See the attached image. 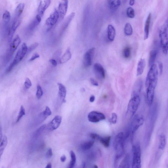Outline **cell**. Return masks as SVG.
<instances>
[{
	"label": "cell",
	"mask_w": 168,
	"mask_h": 168,
	"mask_svg": "<svg viewBox=\"0 0 168 168\" xmlns=\"http://www.w3.org/2000/svg\"><path fill=\"white\" fill-rule=\"evenodd\" d=\"M158 53V51L157 50H152L150 52L148 61L149 66L151 67L154 64V63Z\"/></svg>",
	"instance_id": "4316f807"
},
{
	"label": "cell",
	"mask_w": 168,
	"mask_h": 168,
	"mask_svg": "<svg viewBox=\"0 0 168 168\" xmlns=\"http://www.w3.org/2000/svg\"><path fill=\"white\" fill-rule=\"evenodd\" d=\"M52 114V112L49 107H46L44 111L40 114V121L43 122Z\"/></svg>",
	"instance_id": "f1b7e54d"
},
{
	"label": "cell",
	"mask_w": 168,
	"mask_h": 168,
	"mask_svg": "<svg viewBox=\"0 0 168 168\" xmlns=\"http://www.w3.org/2000/svg\"><path fill=\"white\" fill-rule=\"evenodd\" d=\"M111 137L108 136L104 137H101L99 141L103 145V146L106 148H108L110 145V141H111Z\"/></svg>",
	"instance_id": "836d02e7"
},
{
	"label": "cell",
	"mask_w": 168,
	"mask_h": 168,
	"mask_svg": "<svg viewBox=\"0 0 168 168\" xmlns=\"http://www.w3.org/2000/svg\"><path fill=\"white\" fill-rule=\"evenodd\" d=\"M168 22H167V24H168V21H167Z\"/></svg>",
	"instance_id": "94428289"
},
{
	"label": "cell",
	"mask_w": 168,
	"mask_h": 168,
	"mask_svg": "<svg viewBox=\"0 0 168 168\" xmlns=\"http://www.w3.org/2000/svg\"><path fill=\"white\" fill-rule=\"evenodd\" d=\"M132 168H141V149L140 144L137 143L132 147Z\"/></svg>",
	"instance_id": "277c9868"
},
{
	"label": "cell",
	"mask_w": 168,
	"mask_h": 168,
	"mask_svg": "<svg viewBox=\"0 0 168 168\" xmlns=\"http://www.w3.org/2000/svg\"><path fill=\"white\" fill-rule=\"evenodd\" d=\"M116 35V31L113 26L110 25L107 27V37L108 40L112 42L114 40Z\"/></svg>",
	"instance_id": "cb8c5ba5"
},
{
	"label": "cell",
	"mask_w": 168,
	"mask_h": 168,
	"mask_svg": "<svg viewBox=\"0 0 168 168\" xmlns=\"http://www.w3.org/2000/svg\"><path fill=\"white\" fill-rule=\"evenodd\" d=\"M126 14L127 16L130 18H133L135 16V12L134 9L131 7L127 9Z\"/></svg>",
	"instance_id": "f35d334b"
},
{
	"label": "cell",
	"mask_w": 168,
	"mask_h": 168,
	"mask_svg": "<svg viewBox=\"0 0 168 168\" xmlns=\"http://www.w3.org/2000/svg\"><path fill=\"white\" fill-rule=\"evenodd\" d=\"M90 136V137L93 139L99 141L101 137L99 135L94 133H91Z\"/></svg>",
	"instance_id": "f6af8a7d"
},
{
	"label": "cell",
	"mask_w": 168,
	"mask_h": 168,
	"mask_svg": "<svg viewBox=\"0 0 168 168\" xmlns=\"http://www.w3.org/2000/svg\"><path fill=\"white\" fill-rule=\"evenodd\" d=\"M43 91L41 87L39 85H38L37 87L36 94L37 98L38 99H39L41 98L43 96Z\"/></svg>",
	"instance_id": "60d3db41"
},
{
	"label": "cell",
	"mask_w": 168,
	"mask_h": 168,
	"mask_svg": "<svg viewBox=\"0 0 168 168\" xmlns=\"http://www.w3.org/2000/svg\"><path fill=\"white\" fill-rule=\"evenodd\" d=\"M158 71L157 65L150 67L146 81V99L149 106L152 105L154 96L155 90L158 80Z\"/></svg>",
	"instance_id": "6da1fadb"
},
{
	"label": "cell",
	"mask_w": 168,
	"mask_h": 168,
	"mask_svg": "<svg viewBox=\"0 0 168 168\" xmlns=\"http://www.w3.org/2000/svg\"><path fill=\"white\" fill-rule=\"evenodd\" d=\"M85 164L84 163L82 165V166L80 168H85Z\"/></svg>",
	"instance_id": "6f0895ef"
},
{
	"label": "cell",
	"mask_w": 168,
	"mask_h": 168,
	"mask_svg": "<svg viewBox=\"0 0 168 168\" xmlns=\"http://www.w3.org/2000/svg\"><path fill=\"white\" fill-rule=\"evenodd\" d=\"M75 15V13L72 12L67 16L65 21L64 22L62 27L61 31V34H62L66 30V29L74 18Z\"/></svg>",
	"instance_id": "7402d4cb"
},
{
	"label": "cell",
	"mask_w": 168,
	"mask_h": 168,
	"mask_svg": "<svg viewBox=\"0 0 168 168\" xmlns=\"http://www.w3.org/2000/svg\"><path fill=\"white\" fill-rule=\"evenodd\" d=\"M20 24V20H13L12 25L8 32V39L9 43L11 42L12 40L14 34H15L16 29L19 26Z\"/></svg>",
	"instance_id": "5bb4252c"
},
{
	"label": "cell",
	"mask_w": 168,
	"mask_h": 168,
	"mask_svg": "<svg viewBox=\"0 0 168 168\" xmlns=\"http://www.w3.org/2000/svg\"><path fill=\"white\" fill-rule=\"evenodd\" d=\"M125 34L126 36H129L132 35L133 32V28L131 25L129 23L126 24L124 29Z\"/></svg>",
	"instance_id": "e575fe53"
},
{
	"label": "cell",
	"mask_w": 168,
	"mask_h": 168,
	"mask_svg": "<svg viewBox=\"0 0 168 168\" xmlns=\"http://www.w3.org/2000/svg\"><path fill=\"white\" fill-rule=\"evenodd\" d=\"M2 128L1 126V128H0V140H1V141L2 139Z\"/></svg>",
	"instance_id": "db71d44e"
},
{
	"label": "cell",
	"mask_w": 168,
	"mask_h": 168,
	"mask_svg": "<svg viewBox=\"0 0 168 168\" xmlns=\"http://www.w3.org/2000/svg\"><path fill=\"white\" fill-rule=\"evenodd\" d=\"M109 7L112 12H115L120 7L121 4V1L116 0H111L108 1Z\"/></svg>",
	"instance_id": "44dd1931"
},
{
	"label": "cell",
	"mask_w": 168,
	"mask_h": 168,
	"mask_svg": "<svg viewBox=\"0 0 168 168\" xmlns=\"http://www.w3.org/2000/svg\"><path fill=\"white\" fill-rule=\"evenodd\" d=\"M46 155L48 158H50L52 157V156L53 155L52 150V148H49L48 149Z\"/></svg>",
	"instance_id": "c3c4849f"
},
{
	"label": "cell",
	"mask_w": 168,
	"mask_h": 168,
	"mask_svg": "<svg viewBox=\"0 0 168 168\" xmlns=\"http://www.w3.org/2000/svg\"><path fill=\"white\" fill-rule=\"evenodd\" d=\"M72 54L70 48H68L64 54L62 56L60 61V63L63 64L66 63L71 58Z\"/></svg>",
	"instance_id": "83f0119b"
},
{
	"label": "cell",
	"mask_w": 168,
	"mask_h": 168,
	"mask_svg": "<svg viewBox=\"0 0 168 168\" xmlns=\"http://www.w3.org/2000/svg\"><path fill=\"white\" fill-rule=\"evenodd\" d=\"M167 105H168V102H167Z\"/></svg>",
	"instance_id": "91938a15"
},
{
	"label": "cell",
	"mask_w": 168,
	"mask_h": 168,
	"mask_svg": "<svg viewBox=\"0 0 168 168\" xmlns=\"http://www.w3.org/2000/svg\"><path fill=\"white\" fill-rule=\"evenodd\" d=\"M39 45V44L38 43H35L32 44L28 48V53L31 52L36 49Z\"/></svg>",
	"instance_id": "7bdbcfd3"
},
{
	"label": "cell",
	"mask_w": 168,
	"mask_h": 168,
	"mask_svg": "<svg viewBox=\"0 0 168 168\" xmlns=\"http://www.w3.org/2000/svg\"><path fill=\"white\" fill-rule=\"evenodd\" d=\"M25 114V110L24 106H21L20 107V112L16 120V123H18L20 119Z\"/></svg>",
	"instance_id": "74e56055"
},
{
	"label": "cell",
	"mask_w": 168,
	"mask_h": 168,
	"mask_svg": "<svg viewBox=\"0 0 168 168\" xmlns=\"http://www.w3.org/2000/svg\"><path fill=\"white\" fill-rule=\"evenodd\" d=\"M59 18L60 15L58 11L56 10L46 21V25L49 27L48 29L49 30L56 24Z\"/></svg>",
	"instance_id": "8fae6325"
},
{
	"label": "cell",
	"mask_w": 168,
	"mask_h": 168,
	"mask_svg": "<svg viewBox=\"0 0 168 168\" xmlns=\"http://www.w3.org/2000/svg\"><path fill=\"white\" fill-rule=\"evenodd\" d=\"M20 43V39L18 35H17L10 45L9 50L6 58L7 62L10 61Z\"/></svg>",
	"instance_id": "ba28073f"
},
{
	"label": "cell",
	"mask_w": 168,
	"mask_h": 168,
	"mask_svg": "<svg viewBox=\"0 0 168 168\" xmlns=\"http://www.w3.org/2000/svg\"><path fill=\"white\" fill-rule=\"evenodd\" d=\"M94 142L89 141L83 143L80 145L81 149L83 150H87L90 149L93 146Z\"/></svg>",
	"instance_id": "4dcf8cb0"
},
{
	"label": "cell",
	"mask_w": 168,
	"mask_h": 168,
	"mask_svg": "<svg viewBox=\"0 0 168 168\" xmlns=\"http://www.w3.org/2000/svg\"><path fill=\"white\" fill-rule=\"evenodd\" d=\"M46 125H44L40 126L34 133V137L37 138L39 137L40 134H42L44 130L46 128Z\"/></svg>",
	"instance_id": "8d00e7d4"
},
{
	"label": "cell",
	"mask_w": 168,
	"mask_h": 168,
	"mask_svg": "<svg viewBox=\"0 0 168 168\" xmlns=\"http://www.w3.org/2000/svg\"><path fill=\"white\" fill-rule=\"evenodd\" d=\"M159 35L162 51L165 55H166L168 52V35L166 27L161 29Z\"/></svg>",
	"instance_id": "52a82bcc"
},
{
	"label": "cell",
	"mask_w": 168,
	"mask_h": 168,
	"mask_svg": "<svg viewBox=\"0 0 168 168\" xmlns=\"http://www.w3.org/2000/svg\"><path fill=\"white\" fill-rule=\"evenodd\" d=\"M125 140V135L123 132L118 133L115 138L113 146L116 153L115 159V164L117 163L124 154Z\"/></svg>",
	"instance_id": "7a4b0ae2"
},
{
	"label": "cell",
	"mask_w": 168,
	"mask_h": 168,
	"mask_svg": "<svg viewBox=\"0 0 168 168\" xmlns=\"http://www.w3.org/2000/svg\"><path fill=\"white\" fill-rule=\"evenodd\" d=\"M68 1H65L60 3L59 5L58 11L60 15V19L62 20L66 14L68 8Z\"/></svg>",
	"instance_id": "9a60e30c"
},
{
	"label": "cell",
	"mask_w": 168,
	"mask_h": 168,
	"mask_svg": "<svg viewBox=\"0 0 168 168\" xmlns=\"http://www.w3.org/2000/svg\"><path fill=\"white\" fill-rule=\"evenodd\" d=\"M143 116L141 115H136L133 118L130 125L128 131L131 136H133L144 123Z\"/></svg>",
	"instance_id": "8992f818"
},
{
	"label": "cell",
	"mask_w": 168,
	"mask_h": 168,
	"mask_svg": "<svg viewBox=\"0 0 168 168\" xmlns=\"http://www.w3.org/2000/svg\"><path fill=\"white\" fill-rule=\"evenodd\" d=\"M62 121V117L60 116L57 115L52 120L48 126V129L50 131L57 129L60 125Z\"/></svg>",
	"instance_id": "4fadbf2b"
},
{
	"label": "cell",
	"mask_w": 168,
	"mask_h": 168,
	"mask_svg": "<svg viewBox=\"0 0 168 168\" xmlns=\"http://www.w3.org/2000/svg\"><path fill=\"white\" fill-rule=\"evenodd\" d=\"M135 3V1L134 0H131V1H129V4L130 6H132Z\"/></svg>",
	"instance_id": "11a10c76"
},
{
	"label": "cell",
	"mask_w": 168,
	"mask_h": 168,
	"mask_svg": "<svg viewBox=\"0 0 168 168\" xmlns=\"http://www.w3.org/2000/svg\"><path fill=\"white\" fill-rule=\"evenodd\" d=\"M7 138L6 136H4L1 141V145H0V154L1 156L5 148L7 146Z\"/></svg>",
	"instance_id": "1f68e13d"
},
{
	"label": "cell",
	"mask_w": 168,
	"mask_h": 168,
	"mask_svg": "<svg viewBox=\"0 0 168 168\" xmlns=\"http://www.w3.org/2000/svg\"><path fill=\"white\" fill-rule=\"evenodd\" d=\"M131 55V49L130 47L125 48L123 51V56L126 59L129 58Z\"/></svg>",
	"instance_id": "ab89813d"
},
{
	"label": "cell",
	"mask_w": 168,
	"mask_h": 168,
	"mask_svg": "<svg viewBox=\"0 0 168 168\" xmlns=\"http://www.w3.org/2000/svg\"><path fill=\"white\" fill-rule=\"evenodd\" d=\"M158 67L159 71V74L161 75L163 72V63L161 61L158 62Z\"/></svg>",
	"instance_id": "7dc6e473"
},
{
	"label": "cell",
	"mask_w": 168,
	"mask_h": 168,
	"mask_svg": "<svg viewBox=\"0 0 168 168\" xmlns=\"http://www.w3.org/2000/svg\"><path fill=\"white\" fill-rule=\"evenodd\" d=\"M88 118L90 122L97 123L106 119L105 115L102 113L96 111L90 112L88 116Z\"/></svg>",
	"instance_id": "30bf717a"
},
{
	"label": "cell",
	"mask_w": 168,
	"mask_h": 168,
	"mask_svg": "<svg viewBox=\"0 0 168 168\" xmlns=\"http://www.w3.org/2000/svg\"><path fill=\"white\" fill-rule=\"evenodd\" d=\"M25 88L26 89H30L32 85V84L30 79L28 78H26L25 82Z\"/></svg>",
	"instance_id": "b9f144b4"
},
{
	"label": "cell",
	"mask_w": 168,
	"mask_h": 168,
	"mask_svg": "<svg viewBox=\"0 0 168 168\" xmlns=\"http://www.w3.org/2000/svg\"><path fill=\"white\" fill-rule=\"evenodd\" d=\"M140 102L139 95L132 96L127 106V115H129L131 117H132L137 111Z\"/></svg>",
	"instance_id": "5b68a950"
},
{
	"label": "cell",
	"mask_w": 168,
	"mask_h": 168,
	"mask_svg": "<svg viewBox=\"0 0 168 168\" xmlns=\"http://www.w3.org/2000/svg\"><path fill=\"white\" fill-rule=\"evenodd\" d=\"M142 86V82L141 80H139L135 84L132 93V96L139 95Z\"/></svg>",
	"instance_id": "d4e9b609"
},
{
	"label": "cell",
	"mask_w": 168,
	"mask_h": 168,
	"mask_svg": "<svg viewBox=\"0 0 168 168\" xmlns=\"http://www.w3.org/2000/svg\"><path fill=\"white\" fill-rule=\"evenodd\" d=\"M70 156L71 160L68 168H74L76 161V154L71 151L70 152Z\"/></svg>",
	"instance_id": "d590c367"
},
{
	"label": "cell",
	"mask_w": 168,
	"mask_h": 168,
	"mask_svg": "<svg viewBox=\"0 0 168 168\" xmlns=\"http://www.w3.org/2000/svg\"><path fill=\"white\" fill-rule=\"evenodd\" d=\"M117 116L116 114L114 113H112V117L111 119V122L113 124L117 123Z\"/></svg>",
	"instance_id": "ee69618b"
},
{
	"label": "cell",
	"mask_w": 168,
	"mask_h": 168,
	"mask_svg": "<svg viewBox=\"0 0 168 168\" xmlns=\"http://www.w3.org/2000/svg\"><path fill=\"white\" fill-rule=\"evenodd\" d=\"M95 97L94 95H92L90 98V102H93L95 100Z\"/></svg>",
	"instance_id": "f5cc1de1"
},
{
	"label": "cell",
	"mask_w": 168,
	"mask_h": 168,
	"mask_svg": "<svg viewBox=\"0 0 168 168\" xmlns=\"http://www.w3.org/2000/svg\"><path fill=\"white\" fill-rule=\"evenodd\" d=\"M152 15L149 13L146 19L144 27V40H146L148 39L149 36V28L151 21Z\"/></svg>",
	"instance_id": "e0dca14e"
},
{
	"label": "cell",
	"mask_w": 168,
	"mask_h": 168,
	"mask_svg": "<svg viewBox=\"0 0 168 168\" xmlns=\"http://www.w3.org/2000/svg\"><path fill=\"white\" fill-rule=\"evenodd\" d=\"M57 85L59 86V94L60 97L63 102H65L67 92L66 88L65 86L61 83H58Z\"/></svg>",
	"instance_id": "ffe728a7"
},
{
	"label": "cell",
	"mask_w": 168,
	"mask_h": 168,
	"mask_svg": "<svg viewBox=\"0 0 168 168\" xmlns=\"http://www.w3.org/2000/svg\"><path fill=\"white\" fill-rule=\"evenodd\" d=\"M39 57L40 55L38 53H35L33 55L29 61H33L35 60L36 59L39 58Z\"/></svg>",
	"instance_id": "bcb514c9"
},
{
	"label": "cell",
	"mask_w": 168,
	"mask_h": 168,
	"mask_svg": "<svg viewBox=\"0 0 168 168\" xmlns=\"http://www.w3.org/2000/svg\"><path fill=\"white\" fill-rule=\"evenodd\" d=\"M146 66V61L144 59H141L138 64L137 75V76H140L143 72L145 67Z\"/></svg>",
	"instance_id": "484cf974"
},
{
	"label": "cell",
	"mask_w": 168,
	"mask_h": 168,
	"mask_svg": "<svg viewBox=\"0 0 168 168\" xmlns=\"http://www.w3.org/2000/svg\"><path fill=\"white\" fill-rule=\"evenodd\" d=\"M28 48L26 44L25 43H23L20 49L17 52L13 61L11 63L7 69L6 73H8L12 70L14 67L24 58L28 52Z\"/></svg>",
	"instance_id": "3957f363"
},
{
	"label": "cell",
	"mask_w": 168,
	"mask_h": 168,
	"mask_svg": "<svg viewBox=\"0 0 168 168\" xmlns=\"http://www.w3.org/2000/svg\"><path fill=\"white\" fill-rule=\"evenodd\" d=\"M61 161L62 162H65L66 159V158L65 155H63L61 158Z\"/></svg>",
	"instance_id": "816d5d0a"
},
{
	"label": "cell",
	"mask_w": 168,
	"mask_h": 168,
	"mask_svg": "<svg viewBox=\"0 0 168 168\" xmlns=\"http://www.w3.org/2000/svg\"><path fill=\"white\" fill-rule=\"evenodd\" d=\"M118 168H130L129 157L127 155L121 162Z\"/></svg>",
	"instance_id": "f546056e"
},
{
	"label": "cell",
	"mask_w": 168,
	"mask_h": 168,
	"mask_svg": "<svg viewBox=\"0 0 168 168\" xmlns=\"http://www.w3.org/2000/svg\"><path fill=\"white\" fill-rule=\"evenodd\" d=\"M25 7V4L21 3L17 6L16 8L13 20H19Z\"/></svg>",
	"instance_id": "603a6c76"
},
{
	"label": "cell",
	"mask_w": 168,
	"mask_h": 168,
	"mask_svg": "<svg viewBox=\"0 0 168 168\" xmlns=\"http://www.w3.org/2000/svg\"><path fill=\"white\" fill-rule=\"evenodd\" d=\"M91 84L94 86H98V84L97 81L93 78H91L90 79Z\"/></svg>",
	"instance_id": "681fc988"
},
{
	"label": "cell",
	"mask_w": 168,
	"mask_h": 168,
	"mask_svg": "<svg viewBox=\"0 0 168 168\" xmlns=\"http://www.w3.org/2000/svg\"><path fill=\"white\" fill-rule=\"evenodd\" d=\"M51 3V1L49 0L40 1L38 9V14L42 17L46 10L49 7Z\"/></svg>",
	"instance_id": "2e32d148"
},
{
	"label": "cell",
	"mask_w": 168,
	"mask_h": 168,
	"mask_svg": "<svg viewBox=\"0 0 168 168\" xmlns=\"http://www.w3.org/2000/svg\"><path fill=\"white\" fill-rule=\"evenodd\" d=\"M166 145V137L164 134H161L159 137V148L161 150H163L165 149Z\"/></svg>",
	"instance_id": "d6a6232c"
},
{
	"label": "cell",
	"mask_w": 168,
	"mask_h": 168,
	"mask_svg": "<svg viewBox=\"0 0 168 168\" xmlns=\"http://www.w3.org/2000/svg\"><path fill=\"white\" fill-rule=\"evenodd\" d=\"M42 20V17L39 15H36L35 18L31 22L28 26V30L32 31L34 30L39 24Z\"/></svg>",
	"instance_id": "d6986e66"
},
{
	"label": "cell",
	"mask_w": 168,
	"mask_h": 168,
	"mask_svg": "<svg viewBox=\"0 0 168 168\" xmlns=\"http://www.w3.org/2000/svg\"><path fill=\"white\" fill-rule=\"evenodd\" d=\"M95 52V48H92L89 50L84 54L83 63L85 67L88 68L91 65Z\"/></svg>",
	"instance_id": "9c48e42d"
},
{
	"label": "cell",
	"mask_w": 168,
	"mask_h": 168,
	"mask_svg": "<svg viewBox=\"0 0 168 168\" xmlns=\"http://www.w3.org/2000/svg\"><path fill=\"white\" fill-rule=\"evenodd\" d=\"M49 62L53 66L55 67L57 66V62L54 59H51L49 60Z\"/></svg>",
	"instance_id": "f907efd6"
},
{
	"label": "cell",
	"mask_w": 168,
	"mask_h": 168,
	"mask_svg": "<svg viewBox=\"0 0 168 168\" xmlns=\"http://www.w3.org/2000/svg\"><path fill=\"white\" fill-rule=\"evenodd\" d=\"M94 70L96 77L99 79H103L106 76L105 72L103 66L100 63H96L94 66Z\"/></svg>",
	"instance_id": "7c38bea8"
},
{
	"label": "cell",
	"mask_w": 168,
	"mask_h": 168,
	"mask_svg": "<svg viewBox=\"0 0 168 168\" xmlns=\"http://www.w3.org/2000/svg\"><path fill=\"white\" fill-rule=\"evenodd\" d=\"M3 26L5 32L9 31L8 26L9 24L11 15L10 12L8 11H6L4 12L2 17Z\"/></svg>",
	"instance_id": "ac0fdd59"
},
{
	"label": "cell",
	"mask_w": 168,
	"mask_h": 168,
	"mask_svg": "<svg viewBox=\"0 0 168 168\" xmlns=\"http://www.w3.org/2000/svg\"><path fill=\"white\" fill-rule=\"evenodd\" d=\"M52 165L51 163H48L47 166H46L45 168H52Z\"/></svg>",
	"instance_id": "9f6ffc18"
},
{
	"label": "cell",
	"mask_w": 168,
	"mask_h": 168,
	"mask_svg": "<svg viewBox=\"0 0 168 168\" xmlns=\"http://www.w3.org/2000/svg\"><path fill=\"white\" fill-rule=\"evenodd\" d=\"M92 168H98V167L97 165H95L93 166Z\"/></svg>",
	"instance_id": "680465c9"
}]
</instances>
